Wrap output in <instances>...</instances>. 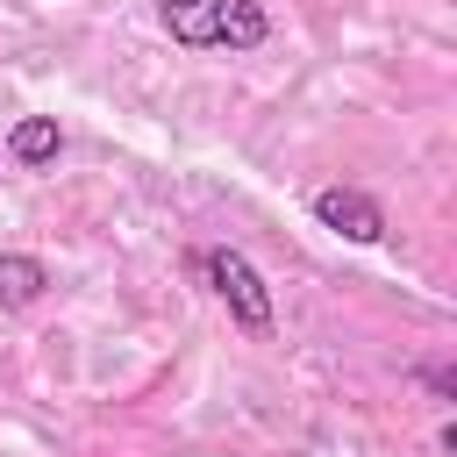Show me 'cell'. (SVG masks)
Listing matches in <instances>:
<instances>
[{"label":"cell","mask_w":457,"mask_h":457,"mask_svg":"<svg viewBox=\"0 0 457 457\" xmlns=\"http://www.w3.org/2000/svg\"><path fill=\"white\" fill-rule=\"evenodd\" d=\"M157 21L186 50H257L271 36L264 0H157Z\"/></svg>","instance_id":"cell-1"},{"label":"cell","mask_w":457,"mask_h":457,"mask_svg":"<svg viewBox=\"0 0 457 457\" xmlns=\"http://www.w3.org/2000/svg\"><path fill=\"white\" fill-rule=\"evenodd\" d=\"M193 278H207V293L228 307V321H236L250 343H271V328H278V314H271V286L257 278V264H250L243 250H228V243L193 250Z\"/></svg>","instance_id":"cell-2"},{"label":"cell","mask_w":457,"mask_h":457,"mask_svg":"<svg viewBox=\"0 0 457 457\" xmlns=\"http://www.w3.org/2000/svg\"><path fill=\"white\" fill-rule=\"evenodd\" d=\"M307 207H314V221L336 228L343 243H378V236H386V207H378L364 186H321Z\"/></svg>","instance_id":"cell-3"},{"label":"cell","mask_w":457,"mask_h":457,"mask_svg":"<svg viewBox=\"0 0 457 457\" xmlns=\"http://www.w3.org/2000/svg\"><path fill=\"white\" fill-rule=\"evenodd\" d=\"M43 293H50V264L29 257V250H0V307L21 314V307H36Z\"/></svg>","instance_id":"cell-4"},{"label":"cell","mask_w":457,"mask_h":457,"mask_svg":"<svg viewBox=\"0 0 457 457\" xmlns=\"http://www.w3.org/2000/svg\"><path fill=\"white\" fill-rule=\"evenodd\" d=\"M57 150H64V136H57V121H50V114H21V121L7 129V157H14V164H29V171L57 164Z\"/></svg>","instance_id":"cell-5"},{"label":"cell","mask_w":457,"mask_h":457,"mask_svg":"<svg viewBox=\"0 0 457 457\" xmlns=\"http://www.w3.org/2000/svg\"><path fill=\"white\" fill-rule=\"evenodd\" d=\"M421 386H428L436 400H457V371H450V364H421Z\"/></svg>","instance_id":"cell-6"}]
</instances>
